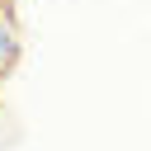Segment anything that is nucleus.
Segmentation results:
<instances>
[{"mask_svg":"<svg viewBox=\"0 0 151 151\" xmlns=\"http://www.w3.org/2000/svg\"><path fill=\"white\" fill-rule=\"evenodd\" d=\"M14 61H19V38H14V28L0 19V76H9Z\"/></svg>","mask_w":151,"mask_h":151,"instance_id":"nucleus-1","label":"nucleus"}]
</instances>
